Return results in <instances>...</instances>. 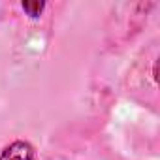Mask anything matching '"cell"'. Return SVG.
I'll return each instance as SVG.
<instances>
[{"label":"cell","instance_id":"2","mask_svg":"<svg viewBox=\"0 0 160 160\" xmlns=\"http://www.w3.org/2000/svg\"><path fill=\"white\" fill-rule=\"evenodd\" d=\"M21 6H23V10H25V12H28V15H30V17H38V15L42 13V10L45 8V4H43V2H23Z\"/></svg>","mask_w":160,"mask_h":160},{"label":"cell","instance_id":"1","mask_svg":"<svg viewBox=\"0 0 160 160\" xmlns=\"http://www.w3.org/2000/svg\"><path fill=\"white\" fill-rule=\"evenodd\" d=\"M0 160H34V149L27 141H13L2 151Z\"/></svg>","mask_w":160,"mask_h":160}]
</instances>
